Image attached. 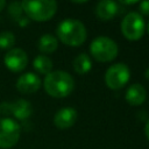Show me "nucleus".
Returning <instances> with one entry per match:
<instances>
[{
	"mask_svg": "<svg viewBox=\"0 0 149 149\" xmlns=\"http://www.w3.org/2000/svg\"><path fill=\"white\" fill-rule=\"evenodd\" d=\"M147 31H148V34H149V22H148V24H147Z\"/></svg>",
	"mask_w": 149,
	"mask_h": 149,
	"instance_id": "nucleus-24",
	"label": "nucleus"
},
{
	"mask_svg": "<svg viewBox=\"0 0 149 149\" xmlns=\"http://www.w3.org/2000/svg\"><path fill=\"white\" fill-rule=\"evenodd\" d=\"M121 3H126V5H134V3H137V1H121Z\"/></svg>",
	"mask_w": 149,
	"mask_h": 149,
	"instance_id": "nucleus-22",
	"label": "nucleus"
},
{
	"mask_svg": "<svg viewBox=\"0 0 149 149\" xmlns=\"http://www.w3.org/2000/svg\"><path fill=\"white\" fill-rule=\"evenodd\" d=\"M5 6H6V1L5 0H0V12L5 8Z\"/></svg>",
	"mask_w": 149,
	"mask_h": 149,
	"instance_id": "nucleus-21",
	"label": "nucleus"
},
{
	"mask_svg": "<svg viewBox=\"0 0 149 149\" xmlns=\"http://www.w3.org/2000/svg\"><path fill=\"white\" fill-rule=\"evenodd\" d=\"M43 87L45 92L54 98H65L72 93L74 88V80L69 72L56 70L45 76Z\"/></svg>",
	"mask_w": 149,
	"mask_h": 149,
	"instance_id": "nucleus-1",
	"label": "nucleus"
},
{
	"mask_svg": "<svg viewBox=\"0 0 149 149\" xmlns=\"http://www.w3.org/2000/svg\"><path fill=\"white\" fill-rule=\"evenodd\" d=\"M119 12L118 3L112 0H101L95 7V14L100 20H112Z\"/></svg>",
	"mask_w": 149,
	"mask_h": 149,
	"instance_id": "nucleus-13",
	"label": "nucleus"
},
{
	"mask_svg": "<svg viewBox=\"0 0 149 149\" xmlns=\"http://www.w3.org/2000/svg\"><path fill=\"white\" fill-rule=\"evenodd\" d=\"M77 120V111L73 107H63L58 109L54 116V123L59 129H66L74 125Z\"/></svg>",
	"mask_w": 149,
	"mask_h": 149,
	"instance_id": "nucleus-11",
	"label": "nucleus"
},
{
	"mask_svg": "<svg viewBox=\"0 0 149 149\" xmlns=\"http://www.w3.org/2000/svg\"><path fill=\"white\" fill-rule=\"evenodd\" d=\"M130 78V70L125 63H115L111 65L105 73V83L111 90L122 88Z\"/></svg>",
	"mask_w": 149,
	"mask_h": 149,
	"instance_id": "nucleus-6",
	"label": "nucleus"
},
{
	"mask_svg": "<svg viewBox=\"0 0 149 149\" xmlns=\"http://www.w3.org/2000/svg\"><path fill=\"white\" fill-rule=\"evenodd\" d=\"M144 77H146V79L149 80V68L146 69V71H144Z\"/></svg>",
	"mask_w": 149,
	"mask_h": 149,
	"instance_id": "nucleus-23",
	"label": "nucleus"
},
{
	"mask_svg": "<svg viewBox=\"0 0 149 149\" xmlns=\"http://www.w3.org/2000/svg\"><path fill=\"white\" fill-rule=\"evenodd\" d=\"M15 44V36L10 31H2L0 34V49L10 50Z\"/></svg>",
	"mask_w": 149,
	"mask_h": 149,
	"instance_id": "nucleus-17",
	"label": "nucleus"
},
{
	"mask_svg": "<svg viewBox=\"0 0 149 149\" xmlns=\"http://www.w3.org/2000/svg\"><path fill=\"white\" fill-rule=\"evenodd\" d=\"M118 52V44L107 36H98L90 44V54L98 62H111L115 59Z\"/></svg>",
	"mask_w": 149,
	"mask_h": 149,
	"instance_id": "nucleus-4",
	"label": "nucleus"
},
{
	"mask_svg": "<svg viewBox=\"0 0 149 149\" xmlns=\"http://www.w3.org/2000/svg\"><path fill=\"white\" fill-rule=\"evenodd\" d=\"M146 30V23L142 15L137 12L128 13L121 21V31L129 41L140 40Z\"/></svg>",
	"mask_w": 149,
	"mask_h": 149,
	"instance_id": "nucleus-5",
	"label": "nucleus"
},
{
	"mask_svg": "<svg viewBox=\"0 0 149 149\" xmlns=\"http://www.w3.org/2000/svg\"><path fill=\"white\" fill-rule=\"evenodd\" d=\"M3 63L12 72H21L28 64V55L21 48H12L3 57Z\"/></svg>",
	"mask_w": 149,
	"mask_h": 149,
	"instance_id": "nucleus-8",
	"label": "nucleus"
},
{
	"mask_svg": "<svg viewBox=\"0 0 149 149\" xmlns=\"http://www.w3.org/2000/svg\"><path fill=\"white\" fill-rule=\"evenodd\" d=\"M144 133H146L147 139L149 140V120L147 121V123H146V126H144Z\"/></svg>",
	"mask_w": 149,
	"mask_h": 149,
	"instance_id": "nucleus-20",
	"label": "nucleus"
},
{
	"mask_svg": "<svg viewBox=\"0 0 149 149\" xmlns=\"http://www.w3.org/2000/svg\"><path fill=\"white\" fill-rule=\"evenodd\" d=\"M72 65H73V70L78 73V74H85L87 73L91 68H92V62H91V58L88 55L81 52L79 54L72 62Z\"/></svg>",
	"mask_w": 149,
	"mask_h": 149,
	"instance_id": "nucleus-15",
	"label": "nucleus"
},
{
	"mask_svg": "<svg viewBox=\"0 0 149 149\" xmlns=\"http://www.w3.org/2000/svg\"><path fill=\"white\" fill-rule=\"evenodd\" d=\"M126 101L132 106L142 105L147 98V91L141 84H132L126 91Z\"/></svg>",
	"mask_w": 149,
	"mask_h": 149,
	"instance_id": "nucleus-12",
	"label": "nucleus"
},
{
	"mask_svg": "<svg viewBox=\"0 0 149 149\" xmlns=\"http://www.w3.org/2000/svg\"><path fill=\"white\" fill-rule=\"evenodd\" d=\"M3 108L6 113L12 114L17 120H26L33 114V106L28 100L17 99L14 102L3 104Z\"/></svg>",
	"mask_w": 149,
	"mask_h": 149,
	"instance_id": "nucleus-10",
	"label": "nucleus"
},
{
	"mask_svg": "<svg viewBox=\"0 0 149 149\" xmlns=\"http://www.w3.org/2000/svg\"><path fill=\"white\" fill-rule=\"evenodd\" d=\"M21 6L27 17L37 22L50 20L57 12V2L54 0H24Z\"/></svg>",
	"mask_w": 149,
	"mask_h": 149,
	"instance_id": "nucleus-3",
	"label": "nucleus"
},
{
	"mask_svg": "<svg viewBox=\"0 0 149 149\" xmlns=\"http://www.w3.org/2000/svg\"><path fill=\"white\" fill-rule=\"evenodd\" d=\"M56 34L62 43L70 47L81 45L87 37L86 27L81 21L76 19H65L59 22Z\"/></svg>",
	"mask_w": 149,
	"mask_h": 149,
	"instance_id": "nucleus-2",
	"label": "nucleus"
},
{
	"mask_svg": "<svg viewBox=\"0 0 149 149\" xmlns=\"http://www.w3.org/2000/svg\"><path fill=\"white\" fill-rule=\"evenodd\" d=\"M139 9L143 15H149V0L141 1L139 3Z\"/></svg>",
	"mask_w": 149,
	"mask_h": 149,
	"instance_id": "nucleus-19",
	"label": "nucleus"
},
{
	"mask_svg": "<svg viewBox=\"0 0 149 149\" xmlns=\"http://www.w3.org/2000/svg\"><path fill=\"white\" fill-rule=\"evenodd\" d=\"M37 48L43 54H51L58 48V41L51 34H43L38 40Z\"/></svg>",
	"mask_w": 149,
	"mask_h": 149,
	"instance_id": "nucleus-14",
	"label": "nucleus"
},
{
	"mask_svg": "<svg viewBox=\"0 0 149 149\" xmlns=\"http://www.w3.org/2000/svg\"><path fill=\"white\" fill-rule=\"evenodd\" d=\"M22 6H21V2H12L9 5V13L10 15L15 19V20H20L21 19V14H22Z\"/></svg>",
	"mask_w": 149,
	"mask_h": 149,
	"instance_id": "nucleus-18",
	"label": "nucleus"
},
{
	"mask_svg": "<svg viewBox=\"0 0 149 149\" xmlns=\"http://www.w3.org/2000/svg\"><path fill=\"white\" fill-rule=\"evenodd\" d=\"M21 135V127L20 125L10 119L3 118L0 119V148L9 149L14 147Z\"/></svg>",
	"mask_w": 149,
	"mask_h": 149,
	"instance_id": "nucleus-7",
	"label": "nucleus"
},
{
	"mask_svg": "<svg viewBox=\"0 0 149 149\" xmlns=\"http://www.w3.org/2000/svg\"><path fill=\"white\" fill-rule=\"evenodd\" d=\"M33 66H34V69H35L38 73L47 76L48 73L51 72L54 64H52V61H51L50 57H48V56H45V55H38V56H36V57L34 58V61H33Z\"/></svg>",
	"mask_w": 149,
	"mask_h": 149,
	"instance_id": "nucleus-16",
	"label": "nucleus"
},
{
	"mask_svg": "<svg viewBox=\"0 0 149 149\" xmlns=\"http://www.w3.org/2000/svg\"><path fill=\"white\" fill-rule=\"evenodd\" d=\"M41 79L33 72H26L21 74L16 80V90L22 94H31L40 90Z\"/></svg>",
	"mask_w": 149,
	"mask_h": 149,
	"instance_id": "nucleus-9",
	"label": "nucleus"
}]
</instances>
